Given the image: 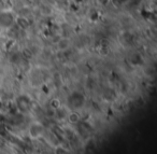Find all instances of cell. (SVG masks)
<instances>
[{
    "label": "cell",
    "instance_id": "ba28073f",
    "mask_svg": "<svg viewBox=\"0 0 157 154\" xmlns=\"http://www.w3.org/2000/svg\"><path fill=\"white\" fill-rule=\"evenodd\" d=\"M111 2L112 0H96V3L100 7H108Z\"/></svg>",
    "mask_w": 157,
    "mask_h": 154
},
{
    "label": "cell",
    "instance_id": "6da1fadb",
    "mask_svg": "<svg viewBox=\"0 0 157 154\" xmlns=\"http://www.w3.org/2000/svg\"><path fill=\"white\" fill-rule=\"evenodd\" d=\"M68 104H69L70 108L73 110H78L85 104V97L83 94L78 93V92H73L68 98Z\"/></svg>",
    "mask_w": 157,
    "mask_h": 154
},
{
    "label": "cell",
    "instance_id": "7a4b0ae2",
    "mask_svg": "<svg viewBox=\"0 0 157 154\" xmlns=\"http://www.w3.org/2000/svg\"><path fill=\"white\" fill-rule=\"evenodd\" d=\"M15 16L9 10L0 12V27L3 29H8L15 24Z\"/></svg>",
    "mask_w": 157,
    "mask_h": 154
},
{
    "label": "cell",
    "instance_id": "9c48e42d",
    "mask_svg": "<svg viewBox=\"0 0 157 154\" xmlns=\"http://www.w3.org/2000/svg\"><path fill=\"white\" fill-rule=\"evenodd\" d=\"M0 82H1V79H0Z\"/></svg>",
    "mask_w": 157,
    "mask_h": 154
},
{
    "label": "cell",
    "instance_id": "52a82bcc",
    "mask_svg": "<svg viewBox=\"0 0 157 154\" xmlns=\"http://www.w3.org/2000/svg\"><path fill=\"white\" fill-rule=\"evenodd\" d=\"M68 120H69L70 123L76 124L80 122V115H78L76 112H71L68 114Z\"/></svg>",
    "mask_w": 157,
    "mask_h": 154
},
{
    "label": "cell",
    "instance_id": "5b68a950",
    "mask_svg": "<svg viewBox=\"0 0 157 154\" xmlns=\"http://www.w3.org/2000/svg\"><path fill=\"white\" fill-rule=\"evenodd\" d=\"M71 40L67 37H63L57 41L56 43V49L60 52H65V51H68L70 48H71Z\"/></svg>",
    "mask_w": 157,
    "mask_h": 154
},
{
    "label": "cell",
    "instance_id": "3957f363",
    "mask_svg": "<svg viewBox=\"0 0 157 154\" xmlns=\"http://www.w3.org/2000/svg\"><path fill=\"white\" fill-rule=\"evenodd\" d=\"M28 134L33 139H37L44 134V126L40 122H33L28 127Z\"/></svg>",
    "mask_w": 157,
    "mask_h": 154
},
{
    "label": "cell",
    "instance_id": "277c9868",
    "mask_svg": "<svg viewBox=\"0 0 157 154\" xmlns=\"http://www.w3.org/2000/svg\"><path fill=\"white\" fill-rule=\"evenodd\" d=\"M16 105H17V108L20 109V111L22 112H28L30 110L31 107V101L27 96H18L17 99H16Z\"/></svg>",
    "mask_w": 157,
    "mask_h": 154
},
{
    "label": "cell",
    "instance_id": "8992f818",
    "mask_svg": "<svg viewBox=\"0 0 157 154\" xmlns=\"http://www.w3.org/2000/svg\"><path fill=\"white\" fill-rule=\"evenodd\" d=\"M15 23H17V25L22 29H26L29 27V21L25 16H20V18H15Z\"/></svg>",
    "mask_w": 157,
    "mask_h": 154
}]
</instances>
